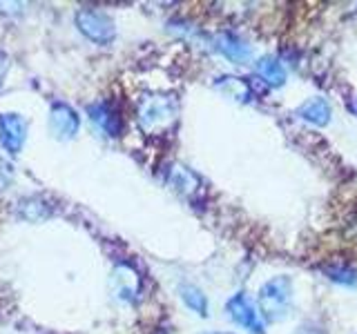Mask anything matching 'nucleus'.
<instances>
[{"label": "nucleus", "mask_w": 357, "mask_h": 334, "mask_svg": "<svg viewBox=\"0 0 357 334\" xmlns=\"http://www.w3.org/2000/svg\"><path fill=\"white\" fill-rule=\"evenodd\" d=\"M178 100L172 94H145L139 100L137 120L145 134L163 136L176 125Z\"/></svg>", "instance_id": "1"}, {"label": "nucleus", "mask_w": 357, "mask_h": 334, "mask_svg": "<svg viewBox=\"0 0 357 334\" xmlns=\"http://www.w3.org/2000/svg\"><path fill=\"white\" fill-rule=\"evenodd\" d=\"M293 305V281L288 276H273L259 289V312L266 321H284Z\"/></svg>", "instance_id": "2"}, {"label": "nucleus", "mask_w": 357, "mask_h": 334, "mask_svg": "<svg viewBox=\"0 0 357 334\" xmlns=\"http://www.w3.org/2000/svg\"><path fill=\"white\" fill-rule=\"evenodd\" d=\"M74 20H76V27L81 29L89 40H94L98 45H107L116 36L114 22H112L107 14H103V11H98V9H78Z\"/></svg>", "instance_id": "3"}, {"label": "nucleus", "mask_w": 357, "mask_h": 334, "mask_svg": "<svg viewBox=\"0 0 357 334\" xmlns=\"http://www.w3.org/2000/svg\"><path fill=\"white\" fill-rule=\"evenodd\" d=\"M226 310L237 326L250 330L252 334H264V323L259 319V312H257V308H255V303L250 301L248 294H243V292L234 294L226 303Z\"/></svg>", "instance_id": "4"}, {"label": "nucleus", "mask_w": 357, "mask_h": 334, "mask_svg": "<svg viewBox=\"0 0 357 334\" xmlns=\"http://www.w3.org/2000/svg\"><path fill=\"white\" fill-rule=\"evenodd\" d=\"M27 138V122L18 114H0V143L5 152L16 156Z\"/></svg>", "instance_id": "5"}, {"label": "nucleus", "mask_w": 357, "mask_h": 334, "mask_svg": "<svg viewBox=\"0 0 357 334\" xmlns=\"http://www.w3.org/2000/svg\"><path fill=\"white\" fill-rule=\"evenodd\" d=\"M78 114L65 103H54L50 111V132L54 134L59 141H70L74 138V134L78 132Z\"/></svg>", "instance_id": "6"}, {"label": "nucleus", "mask_w": 357, "mask_h": 334, "mask_svg": "<svg viewBox=\"0 0 357 334\" xmlns=\"http://www.w3.org/2000/svg\"><path fill=\"white\" fill-rule=\"evenodd\" d=\"M87 114L92 118V122L103 129L107 136H121L123 132V120H121V114L119 109L112 105V103H105V100H100V103H94L87 107Z\"/></svg>", "instance_id": "7"}, {"label": "nucleus", "mask_w": 357, "mask_h": 334, "mask_svg": "<svg viewBox=\"0 0 357 334\" xmlns=\"http://www.w3.org/2000/svg\"><path fill=\"white\" fill-rule=\"evenodd\" d=\"M215 47H217L219 54H223L228 61L237 63V65H243L245 61H250V56H252L250 45L245 42L243 38L234 36V33H230V31H221V33H217Z\"/></svg>", "instance_id": "8"}, {"label": "nucleus", "mask_w": 357, "mask_h": 334, "mask_svg": "<svg viewBox=\"0 0 357 334\" xmlns=\"http://www.w3.org/2000/svg\"><path fill=\"white\" fill-rule=\"evenodd\" d=\"M297 116L304 118L306 122H310V125L324 127V125H328V120H331V105H328L326 98L312 96L306 100L304 105L297 107Z\"/></svg>", "instance_id": "9"}, {"label": "nucleus", "mask_w": 357, "mask_h": 334, "mask_svg": "<svg viewBox=\"0 0 357 334\" xmlns=\"http://www.w3.org/2000/svg\"><path fill=\"white\" fill-rule=\"evenodd\" d=\"M215 87L219 89L221 94H226L228 98L237 100V103H250V100H252L250 83L243 81V78H237V76H221V78H217Z\"/></svg>", "instance_id": "10"}, {"label": "nucleus", "mask_w": 357, "mask_h": 334, "mask_svg": "<svg viewBox=\"0 0 357 334\" xmlns=\"http://www.w3.org/2000/svg\"><path fill=\"white\" fill-rule=\"evenodd\" d=\"M257 72L264 78V83L271 87H282L286 83V70L275 56H264V58L257 61Z\"/></svg>", "instance_id": "11"}, {"label": "nucleus", "mask_w": 357, "mask_h": 334, "mask_svg": "<svg viewBox=\"0 0 357 334\" xmlns=\"http://www.w3.org/2000/svg\"><path fill=\"white\" fill-rule=\"evenodd\" d=\"M170 183H172V187L176 189V192H181L183 196H192L201 189L199 176L195 172H190L188 167H181V165H176L174 170L170 172Z\"/></svg>", "instance_id": "12"}, {"label": "nucleus", "mask_w": 357, "mask_h": 334, "mask_svg": "<svg viewBox=\"0 0 357 334\" xmlns=\"http://www.w3.org/2000/svg\"><path fill=\"white\" fill-rule=\"evenodd\" d=\"M114 281L123 283V287L119 289L121 296L132 299L134 294L139 292V276L134 274V270H130V265H119L116 272H114Z\"/></svg>", "instance_id": "13"}, {"label": "nucleus", "mask_w": 357, "mask_h": 334, "mask_svg": "<svg viewBox=\"0 0 357 334\" xmlns=\"http://www.w3.org/2000/svg\"><path fill=\"white\" fill-rule=\"evenodd\" d=\"M181 299H183V303L190 310L197 312V315H201V317L208 315V301H206V294L201 292L199 287H195V285H183L181 287Z\"/></svg>", "instance_id": "14"}, {"label": "nucleus", "mask_w": 357, "mask_h": 334, "mask_svg": "<svg viewBox=\"0 0 357 334\" xmlns=\"http://www.w3.org/2000/svg\"><path fill=\"white\" fill-rule=\"evenodd\" d=\"M328 278L335 283H342V285H357V272L349 265H335L326 270Z\"/></svg>", "instance_id": "15"}, {"label": "nucleus", "mask_w": 357, "mask_h": 334, "mask_svg": "<svg viewBox=\"0 0 357 334\" xmlns=\"http://www.w3.org/2000/svg\"><path fill=\"white\" fill-rule=\"evenodd\" d=\"M7 72H9V56L0 51V85H3Z\"/></svg>", "instance_id": "16"}, {"label": "nucleus", "mask_w": 357, "mask_h": 334, "mask_svg": "<svg viewBox=\"0 0 357 334\" xmlns=\"http://www.w3.org/2000/svg\"><path fill=\"white\" fill-rule=\"evenodd\" d=\"M217 334H219V332H217Z\"/></svg>", "instance_id": "17"}]
</instances>
